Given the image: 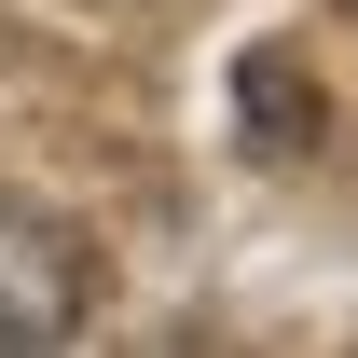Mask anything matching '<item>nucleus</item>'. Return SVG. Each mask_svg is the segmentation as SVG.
Wrapping results in <instances>:
<instances>
[{
  "instance_id": "1",
  "label": "nucleus",
  "mask_w": 358,
  "mask_h": 358,
  "mask_svg": "<svg viewBox=\"0 0 358 358\" xmlns=\"http://www.w3.org/2000/svg\"><path fill=\"white\" fill-rule=\"evenodd\" d=\"M96 303V248L55 207H28V193H0V345H69Z\"/></svg>"
},
{
  "instance_id": "2",
  "label": "nucleus",
  "mask_w": 358,
  "mask_h": 358,
  "mask_svg": "<svg viewBox=\"0 0 358 358\" xmlns=\"http://www.w3.org/2000/svg\"><path fill=\"white\" fill-rule=\"evenodd\" d=\"M234 110L262 152H317V96L289 83V55H234Z\"/></svg>"
},
{
  "instance_id": "3",
  "label": "nucleus",
  "mask_w": 358,
  "mask_h": 358,
  "mask_svg": "<svg viewBox=\"0 0 358 358\" xmlns=\"http://www.w3.org/2000/svg\"><path fill=\"white\" fill-rule=\"evenodd\" d=\"M345 14H358V0H345Z\"/></svg>"
}]
</instances>
